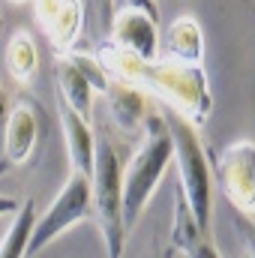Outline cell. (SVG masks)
<instances>
[{"mask_svg":"<svg viewBox=\"0 0 255 258\" xmlns=\"http://www.w3.org/2000/svg\"><path fill=\"white\" fill-rule=\"evenodd\" d=\"M213 180L228 204L240 213H255V144L234 141L228 144L213 168Z\"/></svg>","mask_w":255,"mask_h":258,"instance_id":"6","label":"cell"},{"mask_svg":"<svg viewBox=\"0 0 255 258\" xmlns=\"http://www.w3.org/2000/svg\"><path fill=\"white\" fill-rule=\"evenodd\" d=\"M111 42L129 54H135L138 60H156L162 54L159 21L141 9L117 6V12L111 18Z\"/></svg>","mask_w":255,"mask_h":258,"instance_id":"8","label":"cell"},{"mask_svg":"<svg viewBox=\"0 0 255 258\" xmlns=\"http://www.w3.org/2000/svg\"><path fill=\"white\" fill-rule=\"evenodd\" d=\"M168 255H186V258H219V249L213 246L210 234L198 225L195 213L189 210L186 198L177 189L174 204V228H171V249Z\"/></svg>","mask_w":255,"mask_h":258,"instance_id":"12","label":"cell"},{"mask_svg":"<svg viewBox=\"0 0 255 258\" xmlns=\"http://www.w3.org/2000/svg\"><path fill=\"white\" fill-rule=\"evenodd\" d=\"M6 69L18 84H30L39 72V48L36 39L27 30L12 33L9 45H6Z\"/></svg>","mask_w":255,"mask_h":258,"instance_id":"15","label":"cell"},{"mask_svg":"<svg viewBox=\"0 0 255 258\" xmlns=\"http://www.w3.org/2000/svg\"><path fill=\"white\" fill-rule=\"evenodd\" d=\"M231 225H234V231L240 234V240H243V246H246V255L255 258V219L249 213H240V210H234V219H231Z\"/></svg>","mask_w":255,"mask_h":258,"instance_id":"18","label":"cell"},{"mask_svg":"<svg viewBox=\"0 0 255 258\" xmlns=\"http://www.w3.org/2000/svg\"><path fill=\"white\" fill-rule=\"evenodd\" d=\"M165 57L183 60V63H204V30L198 18L180 15L165 30Z\"/></svg>","mask_w":255,"mask_h":258,"instance_id":"13","label":"cell"},{"mask_svg":"<svg viewBox=\"0 0 255 258\" xmlns=\"http://www.w3.org/2000/svg\"><path fill=\"white\" fill-rule=\"evenodd\" d=\"M72 60H75V66L84 72V78L90 81V87L96 90V93H105V87H108V69L99 63V57H93V54H81V51H66Z\"/></svg>","mask_w":255,"mask_h":258,"instance_id":"17","label":"cell"},{"mask_svg":"<svg viewBox=\"0 0 255 258\" xmlns=\"http://www.w3.org/2000/svg\"><path fill=\"white\" fill-rule=\"evenodd\" d=\"M18 204H21V198L0 195V216H6V213H15V210H18Z\"/></svg>","mask_w":255,"mask_h":258,"instance_id":"20","label":"cell"},{"mask_svg":"<svg viewBox=\"0 0 255 258\" xmlns=\"http://www.w3.org/2000/svg\"><path fill=\"white\" fill-rule=\"evenodd\" d=\"M90 195H93V216L105 243V255L120 258L126 243V225H123V165L117 159V150L102 135L96 141L93 153V171H90Z\"/></svg>","mask_w":255,"mask_h":258,"instance_id":"4","label":"cell"},{"mask_svg":"<svg viewBox=\"0 0 255 258\" xmlns=\"http://www.w3.org/2000/svg\"><path fill=\"white\" fill-rule=\"evenodd\" d=\"M57 117H60V126H63L66 156H69L72 171L90 177V171H93V153H96V135L90 129V120L81 117L60 96H57Z\"/></svg>","mask_w":255,"mask_h":258,"instance_id":"11","label":"cell"},{"mask_svg":"<svg viewBox=\"0 0 255 258\" xmlns=\"http://www.w3.org/2000/svg\"><path fill=\"white\" fill-rule=\"evenodd\" d=\"M114 6H129V9H141V12H147L150 18H156V21H159V6H156V0H114Z\"/></svg>","mask_w":255,"mask_h":258,"instance_id":"19","label":"cell"},{"mask_svg":"<svg viewBox=\"0 0 255 258\" xmlns=\"http://www.w3.org/2000/svg\"><path fill=\"white\" fill-rule=\"evenodd\" d=\"M54 78H57V96L66 99L81 117H93V87L90 81L84 78V72L75 66V60L69 54H60L57 63H54Z\"/></svg>","mask_w":255,"mask_h":258,"instance_id":"14","label":"cell"},{"mask_svg":"<svg viewBox=\"0 0 255 258\" xmlns=\"http://www.w3.org/2000/svg\"><path fill=\"white\" fill-rule=\"evenodd\" d=\"M99 63L108 69V75L126 78L141 84L144 90L156 93L162 102H168L171 111L183 114L192 126H204L210 111H213V93L207 84V72L201 63H183L171 57H156V60H138L114 42H105L99 48Z\"/></svg>","mask_w":255,"mask_h":258,"instance_id":"1","label":"cell"},{"mask_svg":"<svg viewBox=\"0 0 255 258\" xmlns=\"http://www.w3.org/2000/svg\"><path fill=\"white\" fill-rule=\"evenodd\" d=\"M39 141V111L30 99L15 102L6 111V120L0 129V174L6 168L24 165Z\"/></svg>","mask_w":255,"mask_h":258,"instance_id":"7","label":"cell"},{"mask_svg":"<svg viewBox=\"0 0 255 258\" xmlns=\"http://www.w3.org/2000/svg\"><path fill=\"white\" fill-rule=\"evenodd\" d=\"M33 9L51 45L60 54L72 51L84 30V3L81 0H33Z\"/></svg>","mask_w":255,"mask_h":258,"instance_id":"9","label":"cell"},{"mask_svg":"<svg viewBox=\"0 0 255 258\" xmlns=\"http://www.w3.org/2000/svg\"><path fill=\"white\" fill-rule=\"evenodd\" d=\"M93 216V195H90V177L72 171V177L63 183V189L57 192V198L51 201V207L36 216L33 222V234L27 243V255L42 252L48 243H54L63 231H69L72 225L84 222Z\"/></svg>","mask_w":255,"mask_h":258,"instance_id":"5","label":"cell"},{"mask_svg":"<svg viewBox=\"0 0 255 258\" xmlns=\"http://www.w3.org/2000/svg\"><path fill=\"white\" fill-rule=\"evenodd\" d=\"M33 222H36V204H33V198H24L18 204V210H15V222L9 225V231L0 240V258H24L27 255Z\"/></svg>","mask_w":255,"mask_h":258,"instance_id":"16","label":"cell"},{"mask_svg":"<svg viewBox=\"0 0 255 258\" xmlns=\"http://www.w3.org/2000/svg\"><path fill=\"white\" fill-rule=\"evenodd\" d=\"M174 156V141L165 123V114L150 111L144 120V141L132 153V159L123 168V225L126 234L138 225L147 201L162 183V174L168 171Z\"/></svg>","mask_w":255,"mask_h":258,"instance_id":"2","label":"cell"},{"mask_svg":"<svg viewBox=\"0 0 255 258\" xmlns=\"http://www.w3.org/2000/svg\"><path fill=\"white\" fill-rule=\"evenodd\" d=\"M6 111H9V99H6V90L0 84V129H3V120H6Z\"/></svg>","mask_w":255,"mask_h":258,"instance_id":"21","label":"cell"},{"mask_svg":"<svg viewBox=\"0 0 255 258\" xmlns=\"http://www.w3.org/2000/svg\"><path fill=\"white\" fill-rule=\"evenodd\" d=\"M165 123L174 141V162H177V174L180 183L177 189L186 198L189 210L195 213L198 225L210 234L213 231V168L207 159V150L198 138V126H192L189 120L177 111H165Z\"/></svg>","mask_w":255,"mask_h":258,"instance_id":"3","label":"cell"},{"mask_svg":"<svg viewBox=\"0 0 255 258\" xmlns=\"http://www.w3.org/2000/svg\"><path fill=\"white\" fill-rule=\"evenodd\" d=\"M105 99H108V114L117 123V129H123L126 135L144 129V120L150 114V96L141 84L111 75L105 87Z\"/></svg>","mask_w":255,"mask_h":258,"instance_id":"10","label":"cell"},{"mask_svg":"<svg viewBox=\"0 0 255 258\" xmlns=\"http://www.w3.org/2000/svg\"><path fill=\"white\" fill-rule=\"evenodd\" d=\"M15 3H21V0H15Z\"/></svg>","mask_w":255,"mask_h":258,"instance_id":"22","label":"cell"}]
</instances>
